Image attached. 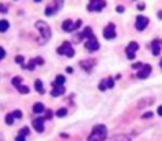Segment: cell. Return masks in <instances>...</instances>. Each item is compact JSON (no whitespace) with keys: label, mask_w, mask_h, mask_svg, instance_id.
Masks as SVG:
<instances>
[{"label":"cell","mask_w":162,"mask_h":141,"mask_svg":"<svg viewBox=\"0 0 162 141\" xmlns=\"http://www.w3.org/2000/svg\"><path fill=\"white\" fill-rule=\"evenodd\" d=\"M147 48H151V52H152L154 56H159L161 49H162V41L161 40H154V41H151V44H147Z\"/></svg>","instance_id":"obj_12"},{"label":"cell","mask_w":162,"mask_h":141,"mask_svg":"<svg viewBox=\"0 0 162 141\" xmlns=\"http://www.w3.org/2000/svg\"><path fill=\"white\" fill-rule=\"evenodd\" d=\"M34 26L39 30V34H41V41L43 43H46V41L51 40V28L49 25H48L46 22H43V20H39V22H36V25Z\"/></svg>","instance_id":"obj_2"},{"label":"cell","mask_w":162,"mask_h":141,"mask_svg":"<svg viewBox=\"0 0 162 141\" xmlns=\"http://www.w3.org/2000/svg\"><path fill=\"white\" fill-rule=\"evenodd\" d=\"M41 64H44V59L38 56V58L31 59V61H30L28 64H25V66H23V68H25L26 70H34V68H36V66H41Z\"/></svg>","instance_id":"obj_13"},{"label":"cell","mask_w":162,"mask_h":141,"mask_svg":"<svg viewBox=\"0 0 162 141\" xmlns=\"http://www.w3.org/2000/svg\"><path fill=\"white\" fill-rule=\"evenodd\" d=\"M139 49V44L136 43V41H131V43L126 46V56H128L129 61H133L134 56H136V51Z\"/></svg>","instance_id":"obj_9"},{"label":"cell","mask_w":162,"mask_h":141,"mask_svg":"<svg viewBox=\"0 0 162 141\" xmlns=\"http://www.w3.org/2000/svg\"><path fill=\"white\" fill-rule=\"evenodd\" d=\"M98 89H100V90H106V89H108V87H106V79L100 80V86H98Z\"/></svg>","instance_id":"obj_29"},{"label":"cell","mask_w":162,"mask_h":141,"mask_svg":"<svg viewBox=\"0 0 162 141\" xmlns=\"http://www.w3.org/2000/svg\"><path fill=\"white\" fill-rule=\"evenodd\" d=\"M34 89L38 90V94H44V86H43V80L41 79L34 80Z\"/></svg>","instance_id":"obj_20"},{"label":"cell","mask_w":162,"mask_h":141,"mask_svg":"<svg viewBox=\"0 0 162 141\" xmlns=\"http://www.w3.org/2000/svg\"><path fill=\"white\" fill-rule=\"evenodd\" d=\"M15 62L18 66H25V58H23V56H16L15 58Z\"/></svg>","instance_id":"obj_27"},{"label":"cell","mask_w":162,"mask_h":141,"mask_svg":"<svg viewBox=\"0 0 162 141\" xmlns=\"http://www.w3.org/2000/svg\"><path fill=\"white\" fill-rule=\"evenodd\" d=\"M44 122H46V120L39 117V118H34L31 122V125H33V128L36 130L38 133H43L44 131Z\"/></svg>","instance_id":"obj_14"},{"label":"cell","mask_w":162,"mask_h":141,"mask_svg":"<svg viewBox=\"0 0 162 141\" xmlns=\"http://www.w3.org/2000/svg\"><path fill=\"white\" fill-rule=\"evenodd\" d=\"M16 89H18L20 94H28V92H30V87H28V86H23V84H22V86H18Z\"/></svg>","instance_id":"obj_25"},{"label":"cell","mask_w":162,"mask_h":141,"mask_svg":"<svg viewBox=\"0 0 162 141\" xmlns=\"http://www.w3.org/2000/svg\"><path fill=\"white\" fill-rule=\"evenodd\" d=\"M64 82H65V77L64 76H57L56 79H54V82H53V87L54 86H64Z\"/></svg>","instance_id":"obj_23"},{"label":"cell","mask_w":162,"mask_h":141,"mask_svg":"<svg viewBox=\"0 0 162 141\" xmlns=\"http://www.w3.org/2000/svg\"><path fill=\"white\" fill-rule=\"evenodd\" d=\"M137 8H139V10H144V8H146V5H144V3H139V5H137Z\"/></svg>","instance_id":"obj_37"},{"label":"cell","mask_w":162,"mask_h":141,"mask_svg":"<svg viewBox=\"0 0 162 141\" xmlns=\"http://www.w3.org/2000/svg\"><path fill=\"white\" fill-rule=\"evenodd\" d=\"M113 86H115V79H113V77H108V79H106V87L111 89Z\"/></svg>","instance_id":"obj_28"},{"label":"cell","mask_w":162,"mask_h":141,"mask_svg":"<svg viewBox=\"0 0 162 141\" xmlns=\"http://www.w3.org/2000/svg\"><path fill=\"white\" fill-rule=\"evenodd\" d=\"M62 3H64V0H54V2L51 3V5H48V7H46L44 13H46L48 16L54 15V13H57L61 8H62Z\"/></svg>","instance_id":"obj_5"},{"label":"cell","mask_w":162,"mask_h":141,"mask_svg":"<svg viewBox=\"0 0 162 141\" xmlns=\"http://www.w3.org/2000/svg\"><path fill=\"white\" fill-rule=\"evenodd\" d=\"M13 122H15V117H13V113H7V115H5V123H7V125H13Z\"/></svg>","instance_id":"obj_24"},{"label":"cell","mask_w":162,"mask_h":141,"mask_svg":"<svg viewBox=\"0 0 162 141\" xmlns=\"http://www.w3.org/2000/svg\"><path fill=\"white\" fill-rule=\"evenodd\" d=\"M157 16H159V18L162 20V10H161V12H159V13H157Z\"/></svg>","instance_id":"obj_40"},{"label":"cell","mask_w":162,"mask_h":141,"mask_svg":"<svg viewBox=\"0 0 162 141\" xmlns=\"http://www.w3.org/2000/svg\"><path fill=\"white\" fill-rule=\"evenodd\" d=\"M105 5H106L105 0H88L87 10L88 12H102L105 8Z\"/></svg>","instance_id":"obj_6"},{"label":"cell","mask_w":162,"mask_h":141,"mask_svg":"<svg viewBox=\"0 0 162 141\" xmlns=\"http://www.w3.org/2000/svg\"><path fill=\"white\" fill-rule=\"evenodd\" d=\"M65 72H67V74H72V72H74V69H72V68H65Z\"/></svg>","instance_id":"obj_36"},{"label":"cell","mask_w":162,"mask_h":141,"mask_svg":"<svg viewBox=\"0 0 162 141\" xmlns=\"http://www.w3.org/2000/svg\"><path fill=\"white\" fill-rule=\"evenodd\" d=\"M115 36H116L115 23H108L105 26V30H103V38H105V40H115Z\"/></svg>","instance_id":"obj_7"},{"label":"cell","mask_w":162,"mask_h":141,"mask_svg":"<svg viewBox=\"0 0 162 141\" xmlns=\"http://www.w3.org/2000/svg\"><path fill=\"white\" fill-rule=\"evenodd\" d=\"M161 69H162V59H161Z\"/></svg>","instance_id":"obj_42"},{"label":"cell","mask_w":162,"mask_h":141,"mask_svg":"<svg viewBox=\"0 0 162 141\" xmlns=\"http://www.w3.org/2000/svg\"><path fill=\"white\" fill-rule=\"evenodd\" d=\"M100 48V43H98V40L97 38H90V40H85V49H87L88 52H94V51H97V49Z\"/></svg>","instance_id":"obj_10"},{"label":"cell","mask_w":162,"mask_h":141,"mask_svg":"<svg viewBox=\"0 0 162 141\" xmlns=\"http://www.w3.org/2000/svg\"><path fill=\"white\" fill-rule=\"evenodd\" d=\"M82 26V20H77V22H72V20H64L62 22V30L65 33H74L79 28Z\"/></svg>","instance_id":"obj_3"},{"label":"cell","mask_w":162,"mask_h":141,"mask_svg":"<svg viewBox=\"0 0 162 141\" xmlns=\"http://www.w3.org/2000/svg\"><path fill=\"white\" fill-rule=\"evenodd\" d=\"M151 70H152V68L149 64H143V68L136 72V77L137 79H146V77L151 76Z\"/></svg>","instance_id":"obj_11"},{"label":"cell","mask_w":162,"mask_h":141,"mask_svg":"<svg viewBox=\"0 0 162 141\" xmlns=\"http://www.w3.org/2000/svg\"><path fill=\"white\" fill-rule=\"evenodd\" d=\"M51 115H53V112L48 110V112H46V118H51Z\"/></svg>","instance_id":"obj_38"},{"label":"cell","mask_w":162,"mask_h":141,"mask_svg":"<svg viewBox=\"0 0 162 141\" xmlns=\"http://www.w3.org/2000/svg\"><path fill=\"white\" fill-rule=\"evenodd\" d=\"M5 54H7V52H5V49L0 46V61H2V58H5Z\"/></svg>","instance_id":"obj_34"},{"label":"cell","mask_w":162,"mask_h":141,"mask_svg":"<svg viewBox=\"0 0 162 141\" xmlns=\"http://www.w3.org/2000/svg\"><path fill=\"white\" fill-rule=\"evenodd\" d=\"M116 12H118V13H125V7L118 5V7H116Z\"/></svg>","instance_id":"obj_35"},{"label":"cell","mask_w":162,"mask_h":141,"mask_svg":"<svg viewBox=\"0 0 162 141\" xmlns=\"http://www.w3.org/2000/svg\"><path fill=\"white\" fill-rule=\"evenodd\" d=\"M56 115H57V117H59V118H62V117H65V115H67V108H59V110H57L56 112Z\"/></svg>","instance_id":"obj_26"},{"label":"cell","mask_w":162,"mask_h":141,"mask_svg":"<svg viewBox=\"0 0 162 141\" xmlns=\"http://www.w3.org/2000/svg\"><path fill=\"white\" fill-rule=\"evenodd\" d=\"M95 59H87V61H80V68L84 69V70H87V72H90L92 68L95 66Z\"/></svg>","instance_id":"obj_15"},{"label":"cell","mask_w":162,"mask_h":141,"mask_svg":"<svg viewBox=\"0 0 162 141\" xmlns=\"http://www.w3.org/2000/svg\"><path fill=\"white\" fill-rule=\"evenodd\" d=\"M157 113H159V115H161V117H162V105H161V107H159V108H157Z\"/></svg>","instance_id":"obj_39"},{"label":"cell","mask_w":162,"mask_h":141,"mask_svg":"<svg viewBox=\"0 0 162 141\" xmlns=\"http://www.w3.org/2000/svg\"><path fill=\"white\" fill-rule=\"evenodd\" d=\"M147 25H149V18H147V16H144V15L136 16V30L137 31H144Z\"/></svg>","instance_id":"obj_8"},{"label":"cell","mask_w":162,"mask_h":141,"mask_svg":"<svg viewBox=\"0 0 162 141\" xmlns=\"http://www.w3.org/2000/svg\"><path fill=\"white\" fill-rule=\"evenodd\" d=\"M57 54H64V56H67V58H74V56H75V49L71 46L69 41H64V43L57 48Z\"/></svg>","instance_id":"obj_4"},{"label":"cell","mask_w":162,"mask_h":141,"mask_svg":"<svg viewBox=\"0 0 162 141\" xmlns=\"http://www.w3.org/2000/svg\"><path fill=\"white\" fill-rule=\"evenodd\" d=\"M106 136H108L106 126L105 125H97V126H94L92 133L88 135V141H105Z\"/></svg>","instance_id":"obj_1"},{"label":"cell","mask_w":162,"mask_h":141,"mask_svg":"<svg viewBox=\"0 0 162 141\" xmlns=\"http://www.w3.org/2000/svg\"><path fill=\"white\" fill-rule=\"evenodd\" d=\"M26 135H30V128H28V126H25V128L20 130V133L15 136V141H25V136Z\"/></svg>","instance_id":"obj_18"},{"label":"cell","mask_w":162,"mask_h":141,"mask_svg":"<svg viewBox=\"0 0 162 141\" xmlns=\"http://www.w3.org/2000/svg\"><path fill=\"white\" fill-rule=\"evenodd\" d=\"M12 113H13V117H15V118H22V117H23V113H22L20 110H13Z\"/></svg>","instance_id":"obj_30"},{"label":"cell","mask_w":162,"mask_h":141,"mask_svg":"<svg viewBox=\"0 0 162 141\" xmlns=\"http://www.w3.org/2000/svg\"><path fill=\"white\" fill-rule=\"evenodd\" d=\"M31 110H33L36 115H39V113H44V110H46V108H44V105L41 104V102H36V104L33 105V108H31Z\"/></svg>","instance_id":"obj_19"},{"label":"cell","mask_w":162,"mask_h":141,"mask_svg":"<svg viewBox=\"0 0 162 141\" xmlns=\"http://www.w3.org/2000/svg\"><path fill=\"white\" fill-rule=\"evenodd\" d=\"M10 28V23H8V20H0V33H5L7 30Z\"/></svg>","instance_id":"obj_21"},{"label":"cell","mask_w":162,"mask_h":141,"mask_svg":"<svg viewBox=\"0 0 162 141\" xmlns=\"http://www.w3.org/2000/svg\"><path fill=\"white\" fill-rule=\"evenodd\" d=\"M94 36L95 34H94V31H92L90 26H85L80 33V38H84V40H90V38H94Z\"/></svg>","instance_id":"obj_16"},{"label":"cell","mask_w":162,"mask_h":141,"mask_svg":"<svg viewBox=\"0 0 162 141\" xmlns=\"http://www.w3.org/2000/svg\"><path fill=\"white\" fill-rule=\"evenodd\" d=\"M141 68H143V64H141V62H134V64H133V69L134 70H137V69H141Z\"/></svg>","instance_id":"obj_32"},{"label":"cell","mask_w":162,"mask_h":141,"mask_svg":"<svg viewBox=\"0 0 162 141\" xmlns=\"http://www.w3.org/2000/svg\"><path fill=\"white\" fill-rule=\"evenodd\" d=\"M7 10H8V7L3 5V3H0V13H7Z\"/></svg>","instance_id":"obj_31"},{"label":"cell","mask_w":162,"mask_h":141,"mask_svg":"<svg viewBox=\"0 0 162 141\" xmlns=\"http://www.w3.org/2000/svg\"><path fill=\"white\" fill-rule=\"evenodd\" d=\"M34 2H36V3H39V2H41V0H34Z\"/></svg>","instance_id":"obj_41"},{"label":"cell","mask_w":162,"mask_h":141,"mask_svg":"<svg viewBox=\"0 0 162 141\" xmlns=\"http://www.w3.org/2000/svg\"><path fill=\"white\" fill-rule=\"evenodd\" d=\"M22 82H23V77H22V76H15V77L12 79V84H13V87H15V89H16L18 86H22Z\"/></svg>","instance_id":"obj_22"},{"label":"cell","mask_w":162,"mask_h":141,"mask_svg":"<svg viewBox=\"0 0 162 141\" xmlns=\"http://www.w3.org/2000/svg\"><path fill=\"white\" fill-rule=\"evenodd\" d=\"M65 92L64 86H54L53 90H51V97H59V95H62Z\"/></svg>","instance_id":"obj_17"},{"label":"cell","mask_w":162,"mask_h":141,"mask_svg":"<svg viewBox=\"0 0 162 141\" xmlns=\"http://www.w3.org/2000/svg\"><path fill=\"white\" fill-rule=\"evenodd\" d=\"M143 118H152V112H146V113H143Z\"/></svg>","instance_id":"obj_33"}]
</instances>
